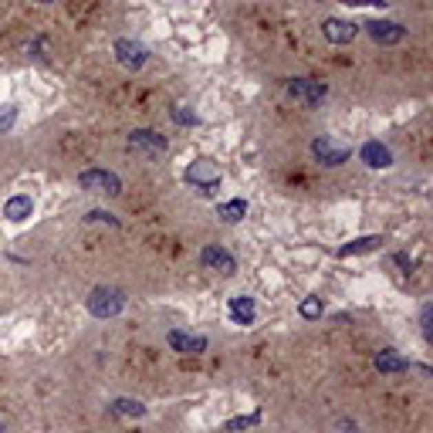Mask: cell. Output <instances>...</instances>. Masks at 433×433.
I'll list each match as a JSON object with an SVG mask.
<instances>
[{"instance_id": "obj_1", "label": "cell", "mask_w": 433, "mask_h": 433, "mask_svg": "<svg viewBox=\"0 0 433 433\" xmlns=\"http://www.w3.org/2000/svg\"><path fill=\"white\" fill-rule=\"evenodd\" d=\"M85 305H88V312L95 318H116L118 312L125 308V295H122L118 288H105V284H102V288H95V291L88 295Z\"/></svg>"}, {"instance_id": "obj_2", "label": "cell", "mask_w": 433, "mask_h": 433, "mask_svg": "<svg viewBox=\"0 0 433 433\" xmlns=\"http://www.w3.org/2000/svg\"><path fill=\"white\" fill-rule=\"evenodd\" d=\"M284 88H288L291 98H298V102L308 105V109L321 105L325 95H328V85H325V81H312V78H288L284 81Z\"/></svg>"}, {"instance_id": "obj_3", "label": "cell", "mask_w": 433, "mask_h": 433, "mask_svg": "<svg viewBox=\"0 0 433 433\" xmlns=\"http://www.w3.org/2000/svg\"><path fill=\"white\" fill-rule=\"evenodd\" d=\"M78 187L88 190V193H109V197H118L122 193V180L109 169H85L78 173Z\"/></svg>"}, {"instance_id": "obj_4", "label": "cell", "mask_w": 433, "mask_h": 433, "mask_svg": "<svg viewBox=\"0 0 433 433\" xmlns=\"http://www.w3.org/2000/svg\"><path fill=\"white\" fill-rule=\"evenodd\" d=\"M187 183L197 187V190H203V193L217 190V187H220V166H217L213 159H197V162H190Z\"/></svg>"}, {"instance_id": "obj_5", "label": "cell", "mask_w": 433, "mask_h": 433, "mask_svg": "<svg viewBox=\"0 0 433 433\" xmlns=\"http://www.w3.org/2000/svg\"><path fill=\"white\" fill-rule=\"evenodd\" d=\"M312 156H315L321 166H332V169H335V166H342L346 159L352 156V149H349L346 142H335L332 136H318L315 142H312Z\"/></svg>"}, {"instance_id": "obj_6", "label": "cell", "mask_w": 433, "mask_h": 433, "mask_svg": "<svg viewBox=\"0 0 433 433\" xmlns=\"http://www.w3.org/2000/svg\"><path fill=\"white\" fill-rule=\"evenodd\" d=\"M129 149H136L142 156H162L169 149V142H166V136H159L153 129H132L129 132Z\"/></svg>"}, {"instance_id": "obj_7", "label": "cell", "mask_w": 433, "mask_h": 433, "mask_svg": "<svg viewBox=\"0 0 433 433\" xmlns=\"http://www.w3.org/2000/svg\"><path fill=\"white\" fill-rule=\"evenodd\" d=\"M200 264H203L207 271H220V275H234L237 271L234 254H231L227 247H220V244H207V247L200 251Z\"/></svg>"}, {"instance_id": "obj_8", "label": "cell", "mask_w": 433, "mask_h": 433, "mask_svg": "<svg viewBox=\"0 0 433 433\" xmlns=\"http://www.w3.org/2000/svg\"><path fill=\"white\" fill-rule=\"evenodd\" d=\"M116 58H118V65H122V68L139 72V68H146L149 51H146V44H139V41L122 38V41H116Z\"/></svg>"}, {"instance_id": "obj_9", "label": "cell", "mask_w": 433, "mask_h": 433, "mask_svg": "<svg viewBox=\"0 0 433 433\" xmlns=\"http://www.w3.org/2000/svg\"><path fill=\"white\" fill-rule=\"evenodd\" d=\"M321 34L328 44H349V41L359 34V24L355 21H346V17H328L321 24Z\"/></svg>"}, {"instance_id": "obj_10", "label": "cell", "mask_w": 433, "mask_h": 433, "mask_svg": "<svg viewBox=\"0 0 433 433\" xmlns=\"http://www.w3.org/2000/svg\"><path fill=\"white\" fill-rule=\"evenodd\" d=\"M366 31H369V38L376 41V44H399V41L406 38V28L403 24H393V21H369V24H362Z\"/></svg>"}, {"instance_id": "obj_11", "label": "cell", "mask_w": 433, "mask_h": 433, "mask_svg": "<svg viewBox=\"0 0 433 433\" xmlns=\"http://www.w3.org/2000/svg\"><path fill=\"white\" fill-rule=\"evenodd\" d=\"M166 342L173 346V352H180V355L207 352V339H203V335H190V332H180V328H173V332L166 335Z\"/></svg>"}, {"instance_id": "obj_12", "label": "cell", "mask_w": 433, "mask_h": 433, "mask_svg": "<svg viewBox=\"0 0 433 433\" xmlns=\"http://www.w3.org/2000/svg\"><path fill=\"white\" fill-rule=\"evenodd\" d=\"M359 156H362V162H366L369 169H390V166H393V156H390V149H386L383 142H366V146L359 149Z\"/></svg>"}, {"instance_id": "obj_13", "label": "cell", "mask_w": 433, "mask_h": 433, "mask_svg": "<svg viewBox=\"0 0 433 433\" xmlns=\"http://www.w3.org/2000/svg\"><path fill=\"white\" fill-rule=\"evenodd\" d=\"M231 318H234V325H254V318H257L254 298L234 295V298H231Z\"/></svg>"}, {"instance_id": "obj_14", "label": "cell", "mask_w": 433, "mask_h": 433, "mask_svg": "<svg viewBox=\"0 0 433 433\" xmlns=\"http://www.w3.org/2000/svg\"><path fill=\"white\" fill-rule=\"evenodd\" d=\"M34 213V203H31V197H10L7 203H3V217L7 220H14V224H21V220H28Z\"/></svg>"}, {"instance_id": "obj_15", "label": "cell", "mask_w": 433, "mask_h": 433, "mask_svg": "<svg viewBox=\"0 0 433 433\" xmlns=\"http://www.w3.org/2000/svg\"><path fill=\"white\" fill-rule=\"evenodd\" d=\"M376 369H379V372H406V369H410V359L396 355V349H383V352H376Z\"/></svg>"}, {"instance_id": "obj_16", "label": "cell", "mask_w": 433, "mask_h": 433, "mask_svg": "<svg viewBox=\"0 0 433 433\" xmlns=\"http://www.w3.org/2000/svg\"><path fill=\"white\" fill-rule=\"evenodd\" d=\"M244 213H247V203H244V200H227V203H220V207H217V217H220V220H227V224L244 220Z\"/></svg>"}, {"instance_id": "obj_17", "label": "cell", "mask_w": 433, "mask_h": 433, "mask_svg": "<svg viewBox=\"0 0 433 433\" xmlns=\"http://www.w3.org/2000/svg\"><path fill=\"white\" fill-rule=\"evenodd\" d=\"M383 244V237H359L352 244H346V247H339V257H349V254H366V251H376Z\"/></svg>"}, {"instance_id": "obj_18", "label": "cell", "mask_w": 433, "mask_h": 433, "mask_svg": "<svg viewBox=\"0 0 433 433\" xmlns=\"http://www.w3.org/2000/svg\"><path fill=\"white\" fill-rule=\"evenodd\" d=\"M112 410H116V413H125V416H146V406H142L139 399H116Z\"/></svg>"}, {"instance_id": "obj_19", "label": "cell", "mask_w": 433, "mask_h": 433, "mask_svg": "<svg viewBox=\"0 0 433 433\" xmlns=\"http://www.w3.org/2000/svg\"><path fill=\"white\" fill-rule=\"evenodd\" d=\"M257 420H261V413H251V416H237V420H231V423H227L224 430H227V433H234V430H247V427H254Z\"/></svg>"}, {"instance_id": "obj_20", "label": "cell", "mask_w": 433, "mask_h": 433, "mask_svg": "<svg viewBox=\"0 0 433 433\" xmlns=\"http://www.w3.org/2000/svg\"><path fill=\"white\" fill-rule=\"evenodd\" d=\"M85 220H88V224H109V227H118V220L112 213H105V210H88Z\"/></svg>"}, {"instance_id": "obj_21", "label": "cell", "mask_w": 433, "mask_h": 433, "mask_svg": "<svg viewBox=\"0 0 433 433\" xmlns=\"http://www.w3.org/2000/svg\"><path fill=\"white\" fill-rule=\"evenodd\" d=\"M298 312H302V318H308V321H312V318L321 315V302H318V298H305Z\"/></svg>"}, {"instance_id": "obj_22", "label": "cell", "mask_w": 433, "mask_h": 433, "mask_svg": "<svg viewBox=\"0 0 433 433\" xmlns=\"http://www.w3.org/2000/svg\"><path fill=\"white\" fill-rule=\"evenodd\" d=\"M17 122V109L14 105H0V132H7Z\"/></svg>"}, {"instance_id": "obj_23", "label": "cell", "mask_w": 433, "mask_h": 433, "mask_svg": "<svg viewBox=\"0 0 433 433\" xmlns=\"http://www.w3.org/2000/svg\"><path fill=\"white\" fill-rule=\"evenodd\" d=\"M173 118H176L180 125H197V116L187 112V105H176V109H173Z\"/></svg>"}, {"instance_id": "obj_24", "label": "cell", "mask_w": 433, "mask_h": 433, "mask_svg": "<svg viewBox=\"0 0 433 433\" xmlns=\"http://www.w3.org/2000/svg\"><path fill=\"white\" fill-rule=\"evenodd\" d=\"M430 305H423V308H420V328H423V335H430Z\"/></svg>"}, {"instance_id": "obj_25", "label": "cell", "mask_w": 433, "mask_h": 433, "mask_svg": "<svg viewBox=\"0 0 433 433\" xmlns=\"http://www.w3.org/2000/svg\"><path fill=\"white\" fill-rule=\"evenodd\" d=\"M349 7H386V0H342Z\"/></svg>"}, {"instance_id": "obj_26", "label": "cell", "mask_w": 433, "mask_h": 433, "mask_svg": "<svg viewBox=\"0 0 433 433\" xmlns=\"http://www.w3.org/2000/svg\"><path fill=\"white\" fill-rule=\"evenodd\" d=\"M339 430H352L355 433V423L352 420H339Z\"/></svg>"}, {"instance_id": "obj_27", "label": "cell", "mask_w": 433, "mask_h": 433, "mask_svg": "<svg viewBox=\"0 0 433 433\" xmlns=\"http://www.w3.org/2000/svg\"><path fill=\"white\" fill-rule=\"evenodd\" d=\"M38 3H54V0H38Z\"/></svg>"}, {"instance_id": "obj_28", "label": "cell", "mask_w": 433, "mask_h": 433, "mask_svg": "<svg viewBox=\"0 0 433 433\" xmlns=\"http://www.w3.org/2000/svg\"><path fill=\"white\" fill-rule=\"evenodd\" d=\"M0 430H3V423H0Z\"/></svg>"}]
</instances>
